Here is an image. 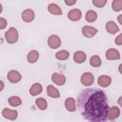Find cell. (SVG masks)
I'll list each match as a JSON object with an SVG mask.
<instances>
[{
    "mask_svg": "<svg viewBox=\"0 0 122 122\" xmlns=\"http://www.w3.org/2000/svg\"><path fill=\"white\" fill-rule=\"evenodd\" d=\"M76 103L80 113L85 119L95 122L108 119L110 107L103 91L97 89L84 90L79 93Z\"/></svg>",
    "mask_w": 122,
    "mask_h": 122,
    "instance_id": "1",
    "label": "cell"
},
{
    "mask_svg": "<svg viewBox=\"0 0 122 122\" xmlns=\"http://www.w3.org/2000/svg\"><path fill=\"white\" fill-rule=\"evenodd\" d=\"M18 36H19L18 30L15 28H13V27L10 28L5 32V39H6V41L9 44H14V43H16L17 40H18Z\"/></svg>",
    "mask_w": 122,
    "mask_h": 122,
    "instance_id": "2",
    "label": "cell"
},
{
    "mask_svg": "<svg viewBox=\"0 0 122 122\" xmlns=\"http://www.w3.org/2000/svg\"><path fill=\"white\" fill-rule=\"evenodd\" d=\"M80 82L84 86H87V87L91 86L94 82V76H93V74L92 72H89V71L84 72L80 77Z\"/></svg>",
    "mask_w": 122,
    "mask_h": 122,
    "instance_id": "3",
    "label": "cell"
},
{
    "mask_svg": "<svg viewBox=\"0 0 122 122\" xmlns=\"http://www.w3.org/2000/svg\"><path fill=\"white\" fill-rule=\"evenodd\" d=\"M48 45H49V47L51 49H53V50L59 48L60 45H61V39H60V37L58 35H56V34L50 35L49 38H48Z\"/></svg>",
    "mask_w": 122,
    "mask_h": 122,
    "instance_id": "4",
    "label": "cell"
},
{
    "mask_svg": "<svg viewBox=\"0 0 122 122\" xmlns=\"http://www.w3.org/2000/svg\"><path fill=\"white\" fill-rule=\"evenodd\" d=\"M7 78L10 83H18L22 79V75L19 71H17L15 70H11L8 72Z\"/></svg>",
    "mask_w": 122,
    "mask_h": 122,
    "instance_id": "5",
    "label": "cell"
},
{
    "mask_svg": "<svg viewBox=\"0 0 122 122\" xmlns=\"http://www.w3.org/2000/svg\"><path fill=\"white\" fill-rule=\"evenodd\" d=\"M2 116L10 120H15L18 116V112L16 110H10V109L5 108L2 110Z\"/></svg>",
    "mask_w": 122,
    "mask_h": 122,
    "instance_id": "6",
    "label": "cell"
},
{
    "mask_svg": "<svg viewBox=\"0 0 122 122\" xmlns=\"http://www.w3.org/2000/svg\"><path fill=\"white\" fill-rule=\"evenodd\" d=\"M34 16H35L34 11L32 10H30V9H26L25 10H23V12L21 14L22 20L24 22H26V23H30V22L33 21Z\"/></svg>",
    "mask_w": 122,
    "mask_h": 122,
    "instance_id": "7",
    "label": "cell"
},
{
    "mask_svg": "<svg viewBox=\"0 0 122 122\" xmlns=\"http://www.w3.org/2000/svg\"><path fill=\"white\" fill-rule=\"evenodd\" d=\"M97 31L98 30L94 27H92V26H84L82 28V34L87 38L93 37L97 33Z\"/></svg>",
    "mask_w": 122,
    "mask_h": 122,
    "instance_id": "8",
    "label": "cell"
},
{
    "mask_svg": "<svg viewBox=\"0 0 122 122\" xmlns=\"http://www.w3.org/2000/svg\"><path fill=\"white\" fill-rule=\"evenodd\" d=\"M82 17V12L78 9H72L68 12V18L71 21H78Z\"/></svg>",
    "mask_w": 122,
    "mask_h": 122,
    "instance_id": "9",
    "label": "cell"
},
{
    "mask_svg": "<svg viewBox=\"0 0 122 122\" xmlns=\"http://www.w3.org/2000/svg\"><path fill=\"white\" fill-rule=\"evenodd\" d=\"M97 83L100 87L102 88H106V87H109L112 83V78L111 76L107 75V74H102L98 77L97 79Z\"/></svg>",
    "mask_w": 122,
    "mask_h": 122,
    "instance_id": "10",
    "label": "cell"
},
{
    "mask_svg": "<svg viewBox=\"0 0 122 122\" xmlns=\"http://www.w3.org/2000/svg\"><path fill=\"white\" fill-rule=\"evenodd\" d=\"M51 81L58 86H63L66 83V77L61 73L54 72L51 75Z\"/></svg>",
    "mask_w": 122,
    "mask_h": 122,
    "instance_id": "11",
    "label": "cell"
},
{
    "mask_svg": "<svg viewBox=\"0 0 122 122\" xmlns=\"http://www.w3.org/2000/svg\"><path fill=\"white\" fill-rule=\"evenodd\" d=\"M106 58L108 60H118L120 58V53L115 49H109L106 51Z\"/></svg>",
    "mask_w": 122,
    "mask_h": 122,
    "instance_id": "12",
    "label": "cell"
},
{
    "mask_svg": "<svg viewBox=\"0 0 122 122\" xmlns=\"http://www.w3.org/2000/svg\"><path fill=\"white\" fill-rule=\"evenodd\" d=\"M120 114V110L116 106H112L109 109L108 112V120H114L116 119Z\"/></svg>",
    "mask_w": 122,
    "mask_h": 122,
    "instance_id": "13",
    "label": "cell"
},
{
    "mask_svg": "<svg viewBox=\"0 0 122 122\" xmlns=\"http://www.w3.org/2000/svg\"><path fill=\"white\" fill-rule=\"evenodd\" d=\"M65 108L68 112H74L76 110V102L73 97H68L65 100Z\"/></svg>",
    "mask_w": 122,
    "mask_h": 122,
    "instance_id": "14",
    "label": "cell"
},
{
    "mask_svg": "<svg viewBox=\"0 0 122 122\" xmlns=\"http://www.w3.org/2000/svg\"><path fill=\"white\" fill-rule=\"evenodd\" d=\"M86 58H87V55H86V53H85L84 51H75V52L73 53V61H74L75 63L81 64V63L85 62Z\"/></svg>",
    "mask_w": 122,
    "mask_h": 122,
    "instance_id": "15",
    "label": "cell"
},
{
    "mask_svg": "<svg viewBox=\"0 0 122 122\" xmlns=\"http://www.w3.org/2000/svg\"><path fill=\"white\" fill-rule=\"evenodd\" d=\"M43 91V87L40 83H34L32 84V86L30 89V94L32 96H36L38 94H40Z\"/></svg>",
    "mask_w": 122,
    "mask_h": 122,
    "instance_id": "16",
    "label": "cell"
},
{
    "mask_svg": "<svg viewBox=\"0 0 122 122\" xmlns=\"http://www.w3.org/2000/svg\"><path fill=\"white\" fill-rule=\"evenodd\" d=\"M106 30L111 34H114L119 31V28L113 21H108L106 24Z\"/></svg>",
    "mask_w": 122,
    "mask_h": 122,
    "instance_id": "17",
    "label": "cell"
},
{
    "mask_svg": "<svg viewBox=\"0 0 122 122\" xmlns=\"http://www.w3.org/2000/svg\"><path fill=\"white\" fill-rule=\"evenodd\" d=\"M47 94L51 98H59L60 97L59 91L55 87H53L52 85H49L47 87Z\"/></svg>",
    "mask_w": 122,
    "mask_h": 122,
    "instance_id": "18",
    "label": "cell"
},
{
    "mask_svg": "<svg viewBox=\"0 0 122 122\" xmlns=\"http://www.w3.org/2000/svg\"><path fill=\"white\" fill-rule=\"evenodd\" d=\"M48 10H49L50 13H51V14H53V15H61V14H62V10H61V8H60L58 5L54 4V3L49 4V6H48Z\"/></svg>",
    "mask_w": 122,
    "mask_h": 122,
    "instance_id": "19",
    "label": "cell"
},
{
    "mask_svg": "<svg viewBox=\"0 0 122 122\" xmlns=\"http://www.w3.org/2000/svg\"><path fill=\"white\" fill-rule=\"evenodd\" d=\"M39 58V52L35 50H32L30 51H29V53L27 54V60L29 63H35Z\"/></svg>",
    "mask_w": 122,
    "mask_h": 122,
    "instance_id": "20",
    "label": "cell"
},
{
    "mask_svg": "<svg viewBox=\"0 0 122 122\" xmlns=\"http://www.w3.org/2000/svg\"><path fill=\"white\" fill-rule=\"evenodd\" d=\"M85 18H86V20H87L88 22H90V23L94 22V21L97 19V13H96L95 10H88V11L86 12V14H85Z\"/></svg>",
    "mask_w": 122,
    "mask_h": 122,
    "instance_id": "21",
    "label": "cell"
},
{
    "mask_svg": "<svg viewBox=\"0 0 122 122\" xmlns=\"http://www.w3.org/2000/svg\"><path fill=\"white\" fill-rule=\"evenodd\" d=\"M8 102L11 107H18V106H20L22 104V99L20 97H18V96L12 95V96L9 97Z\"/></svg>",
    "mask_w": 122,
    "mask_h": 122,
    "instance_id": "22",
    "label": "cell"
},
{
    "mask_svg": "<svg viewBox=\"0 0 122 122\" xmlns=\"http://www.w3.org/2000/svg\"><path fill=\"white\" fill-rule=\"evenodd\" d=\"M70 57V52L66 50H61L55 53V58L58 60H67Z\"/></svg>",
    "mask_w": 122,
    "mask_h": 122,
    "instance_id": "23",
    "label": "cell"
},
{
    "mask_svg": "<svg viewBox=\"0 0 122 122\" xmlns=\"http://www.w3.org/2000/svg\"><path fill=\"white\" fill-rule=\"evenodd\" d=\"M35 104L38 107V109H40L42 111H44V110H46L48 108V102L43 97H39V98L35 99Z\"/></svg>",
    "mask_w": 122,
    "mask_h": 122,
    "instance_id": "24",
    "label": "cell"
},
{
    "mask_svg": "<svg viewBox=\"0 0 122 122\" xmlns=\"http://www.w3.org/2000/svg\"><path fill=\"white\" fill-rule=\"evenodd\" d=\"M101 59L98 55H92L90 59V65L92 67H94V68H97L99 66H101Z\"/></svg>",
    "mask_w": 122,
    "mask_h": 122,
    "instance_id": "25",
    "label": "cell"
},
{
    "mask_svg": "<svg viewBox=\"0 0 122 122\" xmlns=\"http://www.w3.org/2000/svg\"><path fill=\"white\" fill-rule=\"evenodd\" d=\"M112 9L114 11H120L122 10V0H113L112 2Z\"/></svg>",
    "mask_w": 122,
    "mask_h": 122,
    "instance_id": "26",
    "label": "cell"
},
{
    "mask_svg": "<svg viewBox=\"0 0 122 122\" xmlns=\"http://www.w3.org/2000/svg\"><path fill=\"white\" fill-rule=\"evenodd\" d=\"M107 2L108 0H92V4L96 8H103L107 4Z\"/></svg>",
    "mask_w": 122,
    "mask_h": 122,
    "instance_id": "27",
    "label": "cell"
},
{
    "mask_svg": "<svg viewBox=\"0 0 122 122\" xmlns=\"http://www.w3.org/2000/svg\"><path fill=\"white\" fill-rule=\"evenodd\" d=\"M7 26V20L3 17L0 18V30H4Z\"/></svg>",
    "mask_w": 122,
    "mask_h": 122,
    "instance_id": "28",
    "label": "cell"
},
{
    "mask_svg": "<svg viewBox=\"0 0 122 122\" xmlns=\"http://www.w3.org/2000/svg\"><path fill=\"white\" fill-rule=\"evenodd\" d=\"M114 42H115V44L118 45V46H121V45H122V32H121L118 36H116Z\"/></svg>",
    "mask_w": 122,
    "mask_h": 122,
    "instance_id": "29",
    "label": "cell"
},
{
    "mask_svg": "<svg viewBox=\"0 0 122 122\" xmlns=\"http://www.w3.org/2000/svg\"><path fill=\"white\" fill-rule=\"evenodd\" d=\"M76 1H77V0H64L65 4H66L67 6H73V5L76 3Z\"/></svg>",
    "mask_w": 122,
    "mask_h": 122,
    "instance_id": "30",
    "label": "cell"
},
{
    "mask_svg": "<svg viewBox=\"0 0 122 122\" xmlns=\"http://www.w3.org/2000/svg\"><path fill=\"white\" fill-rule=\"evenodd\" d=\"M117 21H118V23H120V25L122 26V14H119V15L117 16Z\"/></svg>",
    "mask_w": 122,
    "mask_h": 122,
    "instance_id": "31",
    "label": "cell"
},
{
    "mask_svg": "<svg viewBox=\"0 0 122 122\" xmlns=\"http://www.w3.org/2000/svg\"><path fill=\"white\" fill-rule=\"evenodd\" d=\"M117 102H118V104H119V106H121V107H122V96H120V97L118 98V100H117Z\"/></svg>",
    "mask_w": 122,
    "mask_h": 122,
    "instance_id": "32",
    "label": "cell"
},
{
    "mask_svg": "<svg viewBox=\"0 0 122 122\" xmlns=\"http://www.w3.org/2000/svg\"><path fill=\"white\" fill-rule=\"evenodd\" d=\"M118 71H119V73L122 74V64L119 65V67H118Z\"/></svg>",
    "mask_w": 122,
    "mask_h": 122,
    "instance_id": "33",
    "label": "cell"
},
{
    "mask_svg": "<svg viewBox=\"0 0 122 122\" xmlns=\"http://www.w3.org/2000/svg\"><path fill=\"white\" fill-rule=\"evenodd\" d=\"M0 84H1V91H3V89H4V82H3V81H1V82H0Z\"/></svg>",
    "mask_w": 122,
    "mask_h": 122,
    "instance_id": "34",
    "label": "cell"
}]
</instances>
